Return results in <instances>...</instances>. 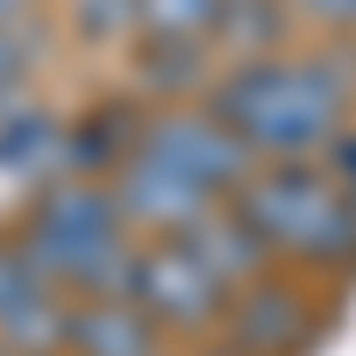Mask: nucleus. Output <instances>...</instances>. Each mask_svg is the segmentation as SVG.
<instances>
[{
    "label": "nucleus",
    "mask_w": 356,
    "mask_h": 356,
    "mask_svg": "<svg viewBox=\"0 0 356 356\" xmlns=\"http://www.w3.org/2000/svg\"><path fill=\"white\" fill-rule=\"evenodd\" d=\"M72 356H171V335L129 292H86L72 300Z\"/></svg>",
    "instance_id": "obj_8"
},
{
    "label": "nucleus",
    "mask_w": 356,
    "mask_h": 356,
    "mask_svg": "<svg viewBox=\"0 0 356 356\" xmlns=\"http://www.w3.org/2000/svg\"><path fill=\"white\" fill-rule=\"evenodd\" d=\"M200 100L257 150V164L321 157L356 114V50L328 36L314 50L243 57V65H221Z\"/></svg>",
    "instance_id": "obj_1"
},
{
    "label": "nucleus",
    "mask_w": 356,
    "mask_h": 356,
    "mask_svg": "<svg viewBox=\"0 0 356 356\" xmlns=\"http://www.w3.org/2000/svg\"><path fill=\"white\" fill-rule=\"evenodd\" d=\"M36 57H43V22L36 15L0 22V114H8L15 100H29V72H36Z\"/></svg>",
    "instance_id": "obj_13"
},
{
    "label": "nucleus",
    "mask_w": 356,
    "mask_h": 356,
    "mask_svg": "<svg viewBox=\"0 0 356 356\" xmlns=\"http://www.w3.org/2000/svg\"><path fill=\"white\" fill-rule=\"evenodd\" d=\"M228 207L257 228L271 264H292V271H356V200L342 193V178L321 157L257 164L228 193Z\"/></svg>",
    "instance_id": "obj_3"
},
{
    "label": "nucleus",
    "mask_w": 356,
    "mask_h": 356,
    "mask_svg": "<svg viewBox=\"0 0 356 356\" xmlns=\"http://www.w3.org/2000/svg\"><path fill=\"white\" fill-rule=\"evenodd\" d=\"M0 342L15 356H65V342H72V292L36 271L8 307H0Z\"/></svg>",
    "instance_id": "obj_11"
},
{
    "label": "nucleus",
    "mask_w": 356,
    "mask_h": 356,
    "mask_svg": "<svg viewBox=\"0 0 356 356\" xmlns=\"http://www.w3.org/2000/svg\"><path fill=\"white\" fill-rule=\"evenodd\" d=\"M321 164H328V171L342 178V193L356 200V129H342V136L328 143V150H321Z\"/></svg>",
    "instance_id": "obj_17"
},
{
    "label": "nucleus",
    "mask_w": 356,
    "mask_h": 356,
    "mask_svg": "<svg viewBox=\"0 0 356 356\" xmlns=\"http://www.w3.org/2000/svg\"><path fill=\"white\" fill-rule=\"evenodd\" d=\"M50 0H0V22H15V15H43Z\"/></svg>",
    "instance_id": "obj_19"
},
{
    "label": "nucleus",
    "mask_w": 356,
    "mask_h": 356,
    "mask_svg": "<svg viewBox=\"0 0 356 356\" xmlns=\"http://www.w3.org/2000/svg\"><path fill=\"white\" fill-rule=\"evenodd\" d=\"M65 356H72V349H65Z\"/></svg>",
    "instance_id": "obj_21"
},
{
    "label": "nucleus",
    "mask_w": 356,
    "mask_h": 356,
    "mask_svg": "<svg viewBox=\"0 0 356 356\" xmlns=\"http://www.w3.org/2000/svg\"><path fill=\"white\" fill-rule=\"evenodd\" d=\"M15 243L50 285H65L72 300H86V292H129L143 235L129 228L122 207H114L107 178H72L65 171V178H50V186L29 193Z\"/></svg>",
    "instance_id": "obj_2"
},
{
    "label": "nucleus",
    "mask_w": 356,
    "mask_h": 356,
    "mask_svg": "<svg viewBox=\"0 0 356 356\" xmlns=\"http://www.w3.org/2000/svg\"><path fill=\"white\" fill-rule=\"evenodd\" d=\"M0 356H15V349H8V342H0Z\"/></svg>",
    "instance_id": "obj_20"
},
{
    "label": "nucleus",
    "mask_w": 356,
    "mask_h": 356,
    "mask_svg": "<svg viewBox=\"0 0 356 356\" xmlns=\"http://www.w3.org/2000/svg\"><path fill=\"white\" fill-rule=\"evenodd\" d=\"M221 335L243 342V349H257V356H300V349L321 335V300L300 285V271L264 264L257 278H243V285L228 292Z\"/></svg>",
    "instance_id": "obj_6"
},
{
    "label": "nucleus",
    "mask_w": 356,
    "mask_h": 356,
    "mask_svg": "<svg viewBox=\"0 0 356 356\" xmlns=\"http://www.w3.org/2000/svg\"><path fill=\"white\" fill-rule=\"evenodd\" d=\"M136 143H143L157 164H171L186 186H200L207 200H228V193L257 171V150H250V143L235 136L207 100H157V107H143V136H136Z\"/></svg>",
    "instance_id": "obj_5"
},
{
    "label": "nucleus",
    "mask_w": 356,
    "mask_h": 356,
    "mask_svg": "<svg viewBox=\"0 0 356 356\" xmlns=\"http://www.w3.org/2000/svg\"><path fill=\"white\" fill-rule=\"evenodd\" d=\"M50 178H65V114H50L36 100H15L0 114V186L36 193Z\"/></svg>",
    "instance_id": "obj_9"
},
{
    "label": "nucleus",
    "mask_w": 356,
    "mask_h": 356,
    "mask_svg": "<svg viewBox=\"0 0 356 356\" xmlns=\"http://www.w3.org/2000/svg\"><path fill=\"white\" fill-rule=\"evenodd\" d=\"M228 292H235V285H228L214 264L186 243V235H143V250H136V278H129V300L150 314L171 342L221 328Z\"/></svg>",
    "instance_id": "obj_4"
},
{
    "label": "nucleus",
    "mask_w": 356,
    "mask_h": 356,
    "mask_svg": "<svg viewBox=\"0 0 356 356\" xmlns=\"http://www.w3.org/2000/svg\"><path fill=\"white\" fill-rule=\"evenodd\" d=\"M193 356H257V349H243V342H228V335H214V342H200Z\"/></svg>",
    "instance_id": "obj_18"
},
{
    "label": "nucleus",
    "mask_w": 356,
    "mask_h": 356,
    "mask_svg": "<svg viewBox=\"0 0 356 356\" xmlns=\"http://www.w3.org/2000/svg\"><path fill=\"white\" fill-rule=\"evenodd\" d=\"M221 0H136V36H193L214 43Z\"/></svg>",
    "instance_id": "obj_14"
},
{
    "label": "nucleus",
    "mask_w": 356,
    "mask_h": 356,
    "mask_svg": "<svg viewBox=\"0 0 356 356\" xmlns=\"http://www.w3.org/2000/svg\"><path fill=\"white\" fill-rule=\"evenodd\" d=\"M136 136H143V107H136V100H100V107H86V114L65 122V171H72V178H114V171L129 164Z\"/></svg>",
    "instance_id": "obj_10"
},
{
    "label": "nucleus",
    "mask_w": 356,
    "mask_h": 356,
    "mask_svg": "<svg viewBox=\"0 0 356 356\" xmlns=\"http://www.w3.org/2000/svg\"><path fill=\"white\" fill-rule=\"evenodd\" d=\"M107 193H114V207L129 214L136 235H178V228H193L207 207H221V200H207L200 186H186L171 164H157L143 143L129 150V164L107 178Z\"/></svg>",
    "instance_id": "obj_7"
},
{
    "label": "nucleus",
    "mask_w": 356,
    "mask_h": 356,
    "mask_svg": "<svg viewBox=\"0 0 356 356\" xmlns=\"http://www.w3.org/2000/svg\"><path fill=\"white\" fill-rule=\"evenodd\" d=\"M79 29L93 43H136V0H79Z\"/></svg>",
    "instance_id": "obj_15"
},
{
    "label": "nucleus",
    "mask_w": 356,
    "mask_h": 356,
    "mask_svg": "<svg viewBox=\"0 0 356 356\" xmlns=\"http://www.w3.org/2000/svg\"><path fill=\"white\" fill-rule=\"evenodd\" d=\"M292 0H221L214 15V50L221 65H243V57H271V50H292Z\"/></svg>",
    "instance_id": "obj_12"
},
{
    "label": "nucleus",
    "mask_w": 356,
    "mask_h": 356,
    "mask_svg": "<svg viewBox=\"0 0 356 356\" xmlns=\"http://www.w3.org/2000/svg\"><path fill=\"white\" fill-rule=\"evenodd\" d=\"M292 15H300L307 29H321V36H356V0H292Z\"/></svg>",
    "instance_id": "obj_16"
}]
</instances>
